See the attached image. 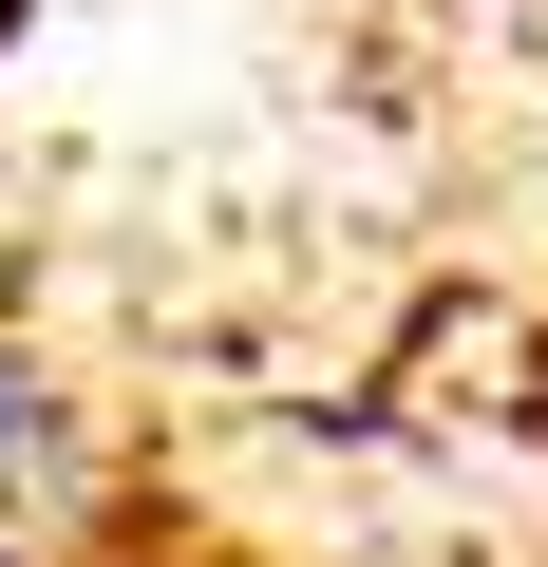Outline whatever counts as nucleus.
<instances>
[{"instance_id": "nucleus-1", "label": "nucleus", "mask_w": 548, "mask_h": 567, "mask_svg": "<svg viewBox=\"0 0 548 567\" xmlns=\"http://www.w3.org/2000/svg\"><path fill=\"white\" fill-rule=\"evenodd\" d=\"M58 529H76V416H58V379L0 360V567H39Z\"/></svg>"}]
</instances>
